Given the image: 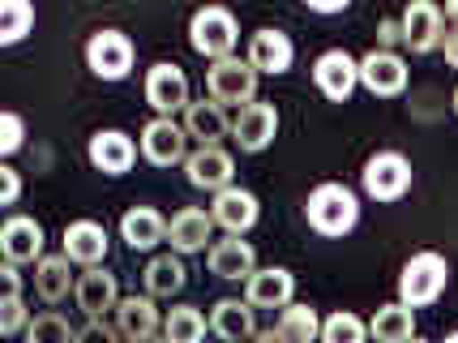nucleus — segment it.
<instances>
[{"instance_id": "aec40b11", "label": "nucleus", "mask_w": 458, "mask_h": 343, "mask_svg": "<svg viewBox=\"0 0 458 343\" xmlns=\"http://www.w3.org/2000/svg\"><path fill=\"white\" fill-rule=\"evenodd\" d=\"M167 241H172L176 253H201L206 241H215V215H206L198 206H184L167 223Z\"/></svg>"}, {"instance_id": "2eb2a0df", "label": "nucleus", "mask_w": 458, "mask_h": 343, "mask_svg": "<svg viewBox=\"0 0 458 343\" xmlns=\"http://www.w3.org/2000/svg\"><path fill=\"white\" fill-rule=\"evenodd\" d=\"M296 296V275L283 270V266H266L253 270V279L244 283V301L253 309H287Z\"/></svg>"}, {"instance_id": "5701e85b", "label": "nucleus", "mask_w": 458, "mask_h": 343, "mask_svg": "<svg viewBox=\"0 0 458 343\" xmlns=\"http://www.w3.org/2000/svg\"><path fill=\"white\" fill-rule=\"evenodd\" d=\"M253 270H258V253H253V244L240 241V236H227V241L210 244V275H219V279H253Z\"/></svg>"}, {"instance_id": "ea45409f", "label": "nucleus", "mask_w": 458, "mask_h": 343, "mask_svg": "<svg viewBox=\"0 0 458 343\" xmlns=\"http://www.w3.org/2000/svg\"><path fill=\"white\" fill-rule=\"evenodd\" d=\"M381 43H386V52H390V43H403V26H399V21H381Z\"/></svg>"}, {"instance_id": "9b49d317", "label": "nucleus", "mask_w": 458, "mask_h": 343, "mask_svg": "<svg viewBox=\"0 0 458 343\" xmlns=\"http://www.w3.org/2000/svg\"><path fill=\"white\" fill-rule=\"evenodd\" d=\"M279 133V112L270 107V103H249V107H240L236 121H232V138H236L240 150H249V155H258L266 150L270 141Z\"/></svg>"}, {"instance_id": "a19ab883", "label": "nucleus", "mask_w": 458, "mask_h": 343, "mask_svg": "<svg viewBox=\"0 0 458 343\" xmlns=\"http://www.w3.org/2000/svg\"><path fill=\"white\" fill-rule=\"evenodd\" d=\"M309 9H313V13H343L347 0H309Z\"/></svg>"}, {"instance_id": "dca6fc26", "label": "nucleus", "mask_w": 458, "mask_h": 343, "mask_svg": "<svg viewBox=\"0 0 458 343\" xmlns=\"http://www.w3.org/2000/svg\"><path fill=\"white\" fill-rule=\"evenodd\" d=\"M64 258L95 270L107 258V227L95 219H73L64 227Z\"/></svg>"}, {"instance_id": "1a4fd4ad", "label": "nucleus", "mask_w": 458, "mask_h": 343, "mask_svg": "<svg viewBox=\"0 0 458 343\" xmlns=\"http://www.w3.org/2000/svg\"><path fill=\"white\" fill-rule=\"evenodd\" d=\"M313 81H318V90L326 99L343 103L360 86V61L347 56L343 47H330V52H321L318 64H313Z\"/></svg>"}, {"instance_id": "a211bd4d", "label": "nucleus", "mask_w": 458, "mask_h": 343, "mask_svg": "<svg viewBox=\"0 0 458 343\" xmlns=\"http://www.w3.org/2000/svg\"><path fill=\"white\" fill-rule=\"evenodd\" d=\"M210 215H215V223H219L227 236H244V232H249V227L258 223V198H253L249 189L232 184V189L215 193V206H210Z\"/></svg>"}, {"instance_id": "39448f33", "label": "nucleus", "mask_w": 458, "mask_h": 343, "mask_svg": "<svg viewBox=\"0 0 458 343\" xmlns=\"http://www.w3.org/2000/svg\"><path fill=\"white\" fill-rule=\"evenodd\" d=\"M206 90L210 99L223 103V107H249L253 95H258V69L249 61H215L210 73H206Z\"/></svg>"}, {"instance_id": "b1692460", "label": "nucleus", "mask_w": 458, "mask_h": 343, "mask_svg": "<svg viewBox=\"0 0 458 343\" xmlns=\"http://www.w3.org/2000/svg\"><path fill=\"white\" fill-rule=\"evenodd\" d=\"M210 330L227 343H249L258 339V318H253V304L249 301H219L215 313H210Z\"/></svg>"}, {"instance_id": "c03bdc74", "label": "nucleus", "mask_w": 458, "mask_h": 343, "mask_svg": "<svg viewBox=\"0 0 458 343\" xmlns=\"http://www.w3.org/2000/svg\"><path fill=\"white\" fill-rule=\"evenodd\" d=\"M445 26H458V0H450V4H445Z\"/></svg>"}, {"instance_id": "412c9836", "label": "nucleus", "mask_w": 458, "mask_h": 343, "mask_svg": "<svg viewBox=\"0 0 458 343\" xmlns=\"http://www.w3.org/2000/svg\"><path fill=\"white\" fill-rule=\"evenodd\" d=\"M112 318H116V330L124 335V343L133 339H146V335H159V309H155V301L150 296H120V304L112 309Z\"/></svg>"}, {"instance_id": "6e6552de", "label": "nucleus", "mask_w": 458, "mask_h": 343, "mask_svg": "<svg viewBox=\"0 0 458 343\" xmlns=\"http://www.w3.org/2000/svg\"><path fill=\"white\" fill-rule=\"evenodd\" d=\"M146 103L159 112V116H176V112H189V78L180 64H155L146 73Z\"/></svg>"}, {"instance_id": "ddd939ff", "label": "nucleus", "mask_w": 458, "mask_h": 343, "mask_svg": "<svg viewBox=\"0 0 458 343\" xmlns=\"http://www.w3.org/2000/svg\"><path fill=\"white\" fill-rule=\"evenodd\" d=\"M360 86L364 90H373L381 99H390V95H403V86H407V64H403L399 52H369L364 61H360Z\"/></svg>"}, {"instance_id": "4468645a", "label": "nucleus", "mask_w": 458, "mask_h": 343, "mask_svg": "<svg viewBox=\"0 0 458 343\" xmlns=\"http://www.w3.org/2000/svg\"><path fill=\"white\" fill-rule=\"evenodd\" d=\"M0 253L9 266H21V262H43V227L30 215H13L4 219L0 227Z\"/></svg>"}, {"instance_id": "7c9ffc66", "label": "nucleus", "mask_w": 458, "mask_h": 343, "mask_svg": "<svg viewBox=\"0 0 458 343\" xmlns=\"http://www.w3.org/2000/svg\"><path fill=\"white\" fill-rule=\"evenodd\" d=\"M287 335L292 343H313V339H321V322H318V313L309 309V304H287L279 313V322H275Z\"/></svg>"}, {"instance_id": "4c0bfd02", "label": "nucleus", "mask_w": 458, "mask_h": 343, "mask_svg": "<svg viewBox=\"0 0 458 343\" xmlns=\"http://www.w3.org/2000/svg\"><path fill=\"white\" fill-rule=\"evenodd\" d=\"M18 193H21L18 172H13V167L4 163V167H0V202H4V206H13V202H18Z\"/></svg>"}, {"instance_id": "9d476101", "label": "nucleus", "mask_w": 458, "mask_h": 343, "mask_svg": "<svg viewBox=\"0 0 458 343\" xmlns=\"http://www.w3.org/2000/svg\"><path fill=\"white\" fill-rule=\"evenodd\" d=\"M184 172H189V184L193 189H206V193H223L232 189V172L236 163L223 146H198L189 159H184Z\"/></svg>"}, {"instance_id": "7ed1b4c3", "label": "nucleus", "mask_w": 458, "mask_h": 343, "mask_svg": "<svg viewBox=\"0 0 458 343\" xmlns=\"http://www.w3.org/2000/svg\"><path fill=\"white\" fill-rule=\"evenodd\" d=\"M189 43H193V52L210 56V61H232V52H236V43H240V26L227 9L210 4V9H198V13H193V21H189Z\"/></svg>"}, {"instance_id": "72a5a7b5", "label": "nucleus", "mask_w": 458, "mask_h": 343, "mask_svg": "<svg viewBox=\"0 0 458 343\" xmlns=\"http://www.w3.org/2000/svg\"><path fill=\"white\" fill-rule=\"evenodd\" d=\"M78 330H69V322L60 313H43L35 322L26 326V343H73Z\"/></svg>"}, {"instance_id": "bb28decb", "label": "nucleus", "mask_w": 458, "mask_h": 343, "mask_svg": "<svg viewBox=\"0 0 458 343\" xmlns=\"http://www.w3.org/2000/svg\"><path fill=\"white\" fill-rule=\"evenodd\" d=\"M369 335L377 343H411L416 339V318H411V309L403 301L381 304L373 313V322H369Z\"/></svg>"}, {"instance_id": "a18cd8bd", "label": "nucleus", "mask_w": 458, "mask_h": 343, "mask_svg": "<svg viewBox=\"0 0 458 343\" xmlns=\"http://www.w3.org/2000/svg\"><path fill=\"white\" fill-rule=\"evenodd\" d=\"M133 343H167L163 335H146V339H133Z\"/></svg>"}, {"instance_id": "20e7f679", "label": "nucleus", "mask_w": 458, "mask_h": 343, "mask_svg": "<svg viewBox=\"0 0 458 343\" xmlns=\"http://www.w3.org/2000/svg\"><path fill=\"white\" fill-rule=\"evenodd\" d=\"M360 181H364V193H369V198L399 202L403 193L411 189V163H407V155H399V150H377L373 159L364 163Z\"/></svg>"}, {"instance_id": "cd10ccee", "label": "nucleus", "mask_w": 458, "mask_h": 343, "mask_svg": "<svg viewBox=\"0 0 458 343\" xmlns=\"http://www.w3.org/2000/svg\"><path fill=\"white\" fill-rule=\"evenodd\" d=\"M69 287H78V283H73V275H69V258H64V253L43 258V262L35 266V292H39L43 301H52V304L64 301Z\"/></svg>"}, {"instance_id": "423d86ee", "label": "nucleus", "mask_w": 458, "mask_h": 343, "mask_svg": "<svg viewBox=\"0 0 458 343\" xmlns=\"http://www.w3.org/2000/svg\"><path fill=\"white\" fill-rule=\"evenodd\" d=\"M86 64L103 81L129 78V69H133V43H129V35H120V30H95L90 43H86Z\"/></svg>"}, {"instance_id": "f3484780", "label": "nucleus", "mask_w": 458, "mask_h": 343, "mask_svg": "<svg viewBox=\"0 0 458 343\" xmlns=\"http://www.w3.org/2000/svg\"><path fill=\"white\" fill-rule=\"evenodd\" d=\"M244 61L253 64L258 73H287L292 69V61H296V47H292V39L283 35V30H275V26H266V30H258L253 39H249V56Z\"/></svg>"}, {"instance_id": "393cba45", "label": "nucleus", "mask_w": 458, "mask_h": 343, "mask_svg": "<svg viewBox=\"0 0 458 343\" xmlns=\"http://www.w3.org/2000/svg\"><path fill=\"white\" fill-rule=\"evenodd\" d=\"M184 133L189 138H198L201 146H219V138L232 133V121H227V112H223V103H189V112H184Z\"/></svg>"}, {"instance_id": "4be33fe9", "label": "nucleus", "mask_w": 458, "mask_h": 343, "mask_svg": "<svg viewBox=\"0 0 458 343\" xmlns=\"http://www.w3.org/2000/svg\"><path fill=\"white\" fill-rule=\"evenodd\" d=\"M138 159V146L129 133H120V129H99L95 138H90V163L107 172V176H120V172H129Z\"/></svg>"}, {"instance_id": "58836bf2", "label": "nucleus", "mask_w": 458, "mask_h": 343, "mask_svg": "<svg viewBox=\"0 0 458 343\" xmlns=\"http://www.w3.org/2000/svg\"><path fill=\"white\" fill-rule=\"evenodd\" d=\"M441 52H445V61L458 69V26H445V39H441Z\"/></svg>"}, {"instance_id": "49530a36", "label": "nucleus", "mask_w": 458, "mask_h": 343, "mask_svg": "<svg viewBox=\"0 0 458 343\" xmlns=\"http://www.w3.org/2000/svg\"><path fill=\"white\" fill-rule=\"evenodd\" d=\"M441 343H458V330H454V335H445V339H441Z\"/></svg>"}, {"instance_id": "f8f14e48", "label": "nucleus", "mask_w": 458, "mask_h": 343, "mask_svg": "<svg viewBox=\"0 0 458 343\" xmlns=\"http://www.w3.org/2000/svg\"><path fill=\"white\" fill-rule=\"evenodd\" d=\"M403 43L411 47V52H433L441 47L445 39V9L437 4H428V0H416L407 13H403Z\"/></svg>"}, {"instance_id": "2f4dec72", "label": "nucleus", "mask_w": 458, "mask_h": 343, "mask_svg": "<svg viewBox=\"0 0 458 343\" xmlns=\"http://www.w3.org/2000/svg\"><path fill=\"white\" fill-rule=\"evenodd\" d=\"M30 26H35V9H30L26 0H4V4H0V43H4V47L26 39Z\"/></svg>"}, {"instance_id": "6ab92c4d", "label": "nucleus", "mask_w": 458, "mask_h": 343, "mask_svg": "<svg viewBox=\"0 0 458 343\" xmlns=\"http://www.w3.org/2000/svg\"><path fill=\"white\" fill-rule=\"evenodd\" d=\"M73 296H78V309L95 322V318H103V313H112L120 304V287H116V275H107L103 266H95V270H86L78 279V287H73Z\"/></svg>"}, {"instance_id": "f704fd0d", "label": "nucleus", "mask_w": 458, "mask_h": 343, "mask_svg": "<svg viewBox=\"0 0 458 343\" xmlns=\"http://www.w3.org/2000/svg\"><path fill=\"white\" fill-rule=\"evenodd\" d=\"M30 322H35V318L26 313L21 292H4V301H0V330H4V335H18V330H26Z\"/></svg>"}, {"instance_id": "de8ad7c7", "label": "nucleus", "mask_w": 458, "mask_h": 343, "mask_svg": "<svg viewBox=\"0 0 458 343\" xmlns=\"http://www.w3.org/2000/svg\"><path fill=\"white\" fill-rule=\"evenodd\" d=\"M454 112H458V90H454Z\"/></svg>"}, {"instance_id": "c85d7f7f", "label": "nucleus", "mask_w": 458, "mask_h": 343, "mask_svg": "<svg viewBox=\"0 0 458 343\" xmlns=\"http://www.w3.org/2000/svg\"><path fill=\"white\" fill-rule=\"evenodd\" d=\"M180 287H184V262L176 253H163L146 266V292L150 296H176Z\"/></svg>"}, {"instance_id": "c9c22d12", "label": "nucleus", "mask_w": 458, "mask_h": 343, "mask_svg": "<svg viewBox=\"0 0 458 343\" xmlns=\"http://www.w3.org/2000/svg\"><path fill=\"white\" fill-rule=\"evenodd\" d=\"M21 138H26V124H21L18 112H4L0 116V155H18Z\"/></svg>"}, {"instance_id": "a878e982", "label": "nucleus", "mask_w": 458, "mask_h": 343, "mask_svg": "<svg viewBox=\"0 0 458 343\" xmlns=\"http://www.w3.org/2000/svg\"><path fill=\"white\" fill-rule=\"evenodd\" d=\"M120 236H124L129 249H155L159 241H167V219L150 206H133L120 219Z\"/></svg>"}, {"instance_id": "f257e3e1", "label": "nucleus", "mask_w": 458, "mask_h": 343, "mask_svg": "<svg viewBox=\"0 0 458 343\" xmlns=\"http://www.w3.org/2000/svg\"><path fill=\"white\" fill-rule=\"evenodd\" d=\"M304 215H309V227H313L318 236H343V232H352L360 223V202L347 184L326 181L309 193Z\"/></svg>"}, {"instance_id": "09e8293b", "label": "nucleus", "mask_w": 458, "mask_h": 343, "mask_svg": "<svg viewBox=\"0 0 458 343\" xmlns=\"http://www.w3.org/2000/svg\"><path fill=\"white\" fill-rule=\"evenodd\" d=\"M411 343H424V339H411Z\"/></svg>"}, {"instance_id": "c756f323", "label": "nucleus", "mask_w": 458, "mask_h": 343, "mask_svg": "<svg viewBox=\"0 0 458 343\" xmlns=\"http://www.w3.org/2000/svg\"><path fill=\"white\" fill-rule=\"evenodd\" d=\"M201 335H206V318L193 304H176L163 318V339L167 343H201Z\"/></svg>"}, {"instance_id": "37998d69", "label": "nucleus", "mask_w": 458, "mask_h": 343, "mask_svg": "<svg viewBox=\"0 0 458 343\" xmlns=\"http://www.w3.org/2000/svg\"><path fill=\"white\" fill-rule=\"evenodd\" d=\"M253 343H292V339L283 335L279 326H270V330H258V339H253Z\"/></svg>"}, {"instance_id": "0eeeda50", "label": "nucleus", "mask_w": 458, "mask_h": 343, "mask_svg": "<svg viewBox=\"0 0 458 343\" xmlns=\"http://www.w3.org/2000/svg\"><path fill=\"white\" fill-rule=\"evenodd\" d=\"M141 155L155 167H172V163L189 159V133L184 124H176L172 116H155V121L141 129Z\"/></svg>"}, {"instance_id": "e433bc0d", "label": "nucleus", "mask_w": 458, "mask_h": 343, "mask_svg": "<svg viewBox=\"0 0 458 343\" xmlns=\"http://www.w3.org/2000/svg\"><path fill=\"white\" fill-rule=\"evenodd\" d=\"M120 339H124V335H120L116 326H107L103 318H95V322L81 326L78 339H73V343H120Z\"/></svg>"}, {"instance_id": "f03ea898", "label": "nucleus", "mask_w": 458, "mask_h": 343, "mask_svg": "<svg viewBox=\"0 0 458 343\" xmlns=\"http://www.w3.org/2000/svg\"><path fill=\"white\" fill-rule=\"evenodd\" d=\"M445 283H450V262H445L441 253H433V249H424V253H416L411 262L403 266V275H399V301L407 304V309L433 304L441 292H445Z\"/></svg>"}, {"instance_id": "79ce46f5", "label": "nucleus", "mask_w": 458, "mask_h": 343, "mask_svg": "<svg viewBox=\"0 0 458 343\" xmlns=\"http://www.w3.org/2000/svg\"><path fill=\"white\" fill-rule=\"evenodd\" d=\"M0 275H4V292H21V275H18V266H9V262H4V270H0Z\"/></svg>"}, {"instance_id": "473e14b6", "label": "nucleus", "mask_w": 458, "mask_h": 343, "mask_svg": "<svg viewBox=\"0 0 458 343\" xmlns=\"http://www.w3.org/2000/svg\"><path fill=\"white\" fill-rule=\"evenodd\" d=\"M321 343H369V326L356 313H330L321 322Z\"/></svg>"}]
</instances>
